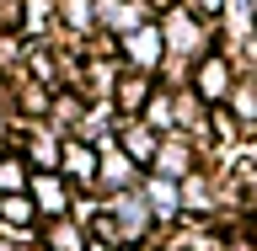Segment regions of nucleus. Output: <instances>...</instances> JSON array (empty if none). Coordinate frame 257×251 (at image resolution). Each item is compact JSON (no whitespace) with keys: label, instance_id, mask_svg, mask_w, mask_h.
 <instances>
[{"label":"nucleus","instance_id":"obj_3","mask_svg":"<svg viewBox=\"0 0 257 251\" xmlns=\"http://www.w3.org/2000/svg\"><path fill=\"white\" fill-rule=\"evenodd\" d=\"M252 22H257V6H252Z\"/></svg>","mask_w":257,"mask_h":251},{"label":"nucleus","instance_id":"obj_2","mask_svg":"<svg viewBox=\"0 0 257 251\" xmlns=\"http://www.w3.org/2000/svg\"><path fill=\"white\" fill-rule=\"evenodd\" d=\"M204 6H220V0H204Z\"/></svg>","mask_w":257,"mask_h":251},{"label":"nucleus","instance_id":"obj_1","mask_svg":"<svg viewBox=\"0 0 257 251\" xmlns=\"http://www.w3.org/2000/svg\"><path fill=\"white\" fill-rule=\"evenodd\" d=\"M198 86H204V96H225V64H204Z\"/></svg>","mask_w":257,"mask_h":251}]
</instances>
